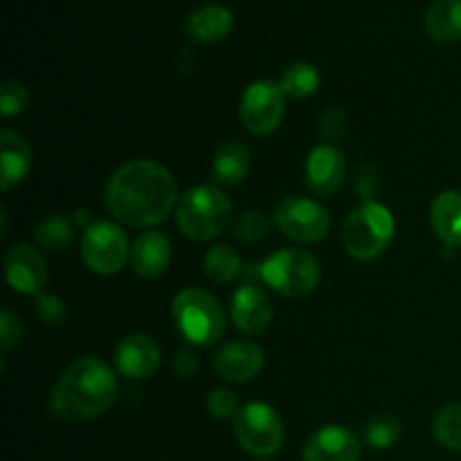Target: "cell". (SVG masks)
<instances>
[{"label": "cell", "mask_w": 461, "mask_h": 461, "mask_svg": "<svg viewBox=\"0 0 461 461\" xmlns=\"http://www.w3.org/2000/svg\"><path fill=\"white\" fill-rule=\"evenodd\" d=\"M106 207L129 228H151L178 207V185L158 162L131 160L108 180Z\"/></svg>", "instance_id": "cell-1"}, {"label": "cell", "mask_w": 461, "mask_h": 461, "mask_svg": "<svg viewBox=\"0 0 461 461\" xmlns=\"http://www.w3.org/2000/svg\"><path fill=\"white\" fill-rule=\"evenodd\" d=\"M117 399L113 369L95 356H81L59 376L50 392V410L66 423H81L102 417Z\"/></svg>", "instance_id": "cell-2"}, {"label": "cell", "mask_w": 461, "mask_h": 461, "mask_svg": "<svg viewBox=\"0 0 461 461\" xmlns=\"http://www.w3.org/2000/svg\"><path fill=\"white\" fill-rule=\"evenodd\" d=\"M232 203L216 185H198L180 196L176 225L192 241H212L232 225Z\"/></svg>", "instance_id": "cell-3"}, {"label": "cell", "mask_w": 461, "mask_h": 461, "mask_svg": "<svg viewBox=\"0 0 461 461\" xmlns=\"http://www.w3.org/2000/svg\"><path fill=\"white\" fill-rule=\"evenodd\" d=\"M394 239V216L381 203H363L347 216L340 241L347 255L358 261H372L390 248Z\"/></svg>", "instance_id": "cell-4"}, {"label": "cell", "mask_w": 461, "mask_h": 461, "mask_svg": "<svg viewBox=\"0 0 461 461\" xmlns=\"http://www.w3.org/2000/svg\"><path fill=\"white\" fill-rule=\"evenodd\" d=\"M174 322L185 340L196 347H212L225 333V311L212 293L185 288L174 297Z\"/></svg>", "instance_id": "cell-5"}, {"label": "cell", "mask_w": 461, "mask_h": 461, "mask_svg": "<svg viewBox=\"0 0 461 461\" xmlns=\"http://www.w3.org/2000/svg\"><path fill=\"white\" fill-rule=\"evenodd\" d=\"M261 279L282 297H306L318 288L320 264L313 255L284 248L261 264Z\"/></svg>", "instance_id": "cell-6"}, {"label": "cell", "mask_w": 461, "mask_h": 461, "mask_svg": "<svg viewBox=\"0 0 461 461\" xmlns=\"http://www.w3.org/2000/svg\"><path fill=\"white\" fill-rule=\"evenodd\" d=\"M234 437L252 457H273L286 439V430L270 405L248 403L234 417Z\"/></svg>", "instance_id": "cell-7"}, {"label": "cell", "mask_w": 461, "mask_h": 461, "mask_svg": "<svg viewBox=\"0 0 461 461\" xmlns=\"http://www.w3.org/2000/svg\"><path fill=\"white\" fill-rule=\"evenodd\" d=\"M81 257L93 273L102 275V277H113V275L122 273L126 261H131L129 237L120 225L97 221L84 232Z\"/></svg>", "instance_id": "cell-8"}, {"label": "cell", "mask_w": 461, "mask_h": 461, "mask_svg": "<svg viewBox=\"0 0 461 461\" xmlns=\"http://www.w3.org/2000/svg\"><path fill=\"white\" fill-rule=\"evenodd\" d=\"M275 225L297 243L322 241L331 228V216L320 203L304 196H286L275 207Z\"/></svg>", "instance_id": "cell-9"}, {"label": "cell", "mask_w": 461, "mask_h": 461, "mask_svg": "<svg viewBox=\"0 0 461 461\" xmlns=\"http://www.w3.org/2000/svg\"><path fill=\"white\" fill-rule=\"evenodd\" d=\"M286 115V93L275 81L259 79L241 97V122L252 135H270Z\"/></svg>", "instance_id": "cell-10"}, {"label": "cell", "mask_w": 461, "mask_h": 461, "mask_svg": "<svg viewBox=\"0 0 461 461\" xmlns=\"http://www.w3.org/2000/svg\"><path fill=\"white\" fill-rule=\"evenodd\" d=\"M5 277L14 291L23 295H39L48 282V264L34 246L18 243L5 257Z\"/></svg>", "instance_id": "cell-11"}, {"label": "cell", "mask_w": 461, "mask_h": 461, "mask_svg": "<svg viewBox=\"0 0 461 461\" xmlns=\"http://www.w3.org/2000/svg\"><path fill=\"white\" fill-rule=\"evenodd\" d=\"M160 363V347L151 336H144V333L124 338L115 349V367L120 369L122 376L131 381H147L156 376Z\"/></svg>", "instance_id": "cell-12"}, {"label": "cell", "mask_w": 461, "mask_h": 461, "mask_svg": "<svg viewBox=\"0 0 461 461\" xmlns=\"http://www.w3.org/2000/svg\"><path fill=\"white\" fill-rule=\"evenodd\" d=\"M345 156L333 144H320V147H315L309 153V160H306L304 167L306 185L318 196L336 194L342 187V183H345Z\"/></svg>", "instance_id": "cell-13"}, {"label": "cell", "mask_w": 461, "mask_h": 461, "mask_svg": "<svg viewBox=\"0 0 461 461\" xmlns=\"http://www.w3.org/2000/svg\"><path fill=\"white\" fill-rule=\"evenodd\" d=\"M230 313L239 331L248 336H259L273 322V302L259 286L243 284L234 291Z\"/></svg>", "instance_id": "cell-14"}, {"label": "cell", "mask_w": 461, "mask_h": 461, "mask_svg": "<svg viewBox=\"0 0 461 461\" xmlns=\"http://www.w3.org/2000/svg\"><path fill=\"white\" fill-rule=\"evenodd\" d=\"M360 441L349 428L324 426L306 441L302 461H358Z\"/></svg>", "instance_id": "cell-15"}, {"label": "cell", "mask_w": 461, "mask_h": 461, "mask_svg": "<svg viewBox=\"0 0 461 461\" xmlns=\"http://www.w3.org/2000/svg\"><path fill=\"white\" fill-rule=\"evenodd\" d=\"M214 369L223 381L248 383L264 369V351L255 342H228L216 351Z\"/></svg>", "instance_id": "cell-16"}, {"label": "cell", "mask_w": 461, "mask_h": 461, "mask_svg": "<svg viewBox=\"0 0 461 461\" xmlns=\"http://www.w3.org/2000/svg\"><path fill=\"white\" fill-rule=\"evenodd\" d=\"M171 264V241L158 230L140 234L131 248V268L140 277L153 279L165 273Z\"/></svg>", "instance_id": "cell-17"}, {"label": "cell", "mask_w": 461, "mask_h": 461, "mask_svg": "<svg viewBox=\"0 0 461 461\" xmlns=\"http://www.w3.org/2000/svg\"><path fill=\"white\" fill-rule=\"evenodd\" d=\"M0 158H3L0 189L12 192L32 171V149L21 133L5 129L0 133Z\"/></svg>", "instance_id": "cell-18"}, {"label": "cell", "mask_w": 461, "mask_h": 461, "mask_svg": "<svg viewBox=\"0 0 461 461\" xmlns=\"http://www.w3.org/2000/svg\"><path fill=\"white\" fill-rule=\"evenodd\" d=\"M430 225L446 248H461V192L446 189L432 201Z\"/></svg>", "instance_id": "cell-19"}, {"label": "cell", "mask_w": 461, "mask_h": 461, "mask_svg": "<svg viewBox=\"0 0 461 461\" xmlns=\"http://www.w3.org/2000/svg\"><path fill=\"white\" fill-rule=\"evenodd\" d=\"M234 25V16L228 7L223 5H203V7L194 9L192 16L187 18V32L194 41L201 43H216V41L225 39Z\"/></svg>", "instance_id": "cell-20"}, {"label": "cell", "mask_w": 461, "mask_h": 461, "mask_svg": "<svg viewBox=\"0 0 461 461\" xmlns=\"http://www.w3.org/2000/svg\"><path fill=\"white\" fill-rule=\"evenodd\" d=\"M428 36L439 43L461 41V0H437L423 18Z\"/></svg>", "instance_id": "cell-21"}, {"label": "cell", "mask_w": 461, "mask_h": 461, "mask_svg": "<svg viewBox=\"0 0 461 461\" xmlns=\"http://www.w3.org/2000/svg\"><path fill=\"white\" fill-rule=\"evenodd\" d=\"M212 174L219 183L241 185L250 174V153L243 144L239 142H225L216 149L214 162H212Z\"/></svg>", "instance_id": "cell-22"}, {"label": "cell", "mask_w": 461, "mask_h": 461, "mask_svg": "<svg viewBox=\"0 0 461 461\" xmlns=\"http://www.w3.org/2000/svg\"><path fill=\"white\" fill-rule=\"evenodd\" d=\"M203 266H205V275L212 282L225 286V284L234 282V277H239V273H241V257L230 246H212Z\"/></svg>", "instance_id": "cell-23"}, {"label": "cell", "mask_w": 461, "mask_h": 461, "mask_svg": "<svg viewBox=\"0 0 461 461\" xmlns=\"http://www.w3.org/2000/svg\"><path fill=\"white\" fill-rule=\"evenodd\" d=\"M284 93L293 99H306L318 90L320 75L311 63H293L284 70L282 81H279Z\"/></svg>", "instance_id": "cell-24"}, {"label": "cell", "mask_w": 461, "mask_h": 461, "mask_svg": "<svg viewBox=\"0 0 461 461\" xmlns=\"http://www.w3.org/2000/svg\"><path fill=\"white\" fill-rule=\"evenodd\" d=\"M432 435L444 448L461 453V403H448L432 419Z\"/></svg>", "instance_id": "cell-25"}, {"label": "cell", "mask_w": 461, "mask_h": 461, "mask_svg": "<svg viewBox=\"0 0 461 461\" xmlns=\"http://www.w3.org/2000/svg\"><path fill=\"white\" fill-rule=\"evenodd\" d=\"M36 243L50 252L66 250L72 243V223L66 216H48L34 232Z\"/></svg>", "instance_id": "cell-26"}, {"label": "cell", "mask_w": 461, "mask_h": 461, "mask_svg": "<svg viewBox=\"0 0 461 461\" xmlns=\"http://www.w3.org/2000/svg\"><path fill=\"white\" fill-rule=\"evenodd\" d=\"M363 439L369 448L387 450L401 439V421H396L390 414H378L369 419L363 430Z\"/></svg>", "instance_id": "cell-27"}, {"label": "cell", "mask_w": 461, "mask_h": 461, "mask_svg": "<svg viewBox=\"0 0 461 461\" xmlns=\"http://www.w3.org/2000/svg\"><path fill=\"white\" fill-rule=\"evenodd\" d=\"M270 230V221L266 219L264 212L259 210H248L234 221V234H237L239 241L243 243H257L261 239H266Z\"/></svg>", "instance_id": "cell-28"}, {"label": "cell", "mask_w": 461, "mask_h": 461, "mask_svg": "<svg viewBox=\"0 0 461 461\" xmlns=\"http://www.w3.org/2000/svg\"><path fill=\"white\" fill-rule=\"evenodd\" d=\"M30 106V90L18 81H5L0 88V111L5 117L21 115Z\"/></svg>", "instance_id": "cell-29"}, {"label": "cell", "mask_w": 461, "mask_h": 461, "mask_svg": "<svg viewBox=\"0 0 461 461\" xmlns=\"http://www.w3.org/2000/svg\"><path fill=\"white\" fill-rule=\"evenodd\" d=\"M207 410H210V414L214 419H221V421H225V419H234L239 414V399L234 392L230 390H214L210 392V396H207Z\"/></svg>", "instance_id": "cell-30"}, {"label": "cell", "mask_w": 461, "mask_h": 461, "mask_svg": "<svg viewBox=\"0 0 461 461\" xmlns=\"http://www.w3.org/2000/svg\"><path fill=\"white\" fill-rule=\"evenodd\" d=\"M318 131L322 138L340 140L345 138L347 131H349V120H347V115L340 108H327V111L320 113Z\"/></svg>", "instance_id": "cell-31"}, {"label": "cell", "mask_w": 461, "mask_h": 461, "mask_svg": "<svg viewBox=\"0 0 461 461\" xmlns=\"http://www.w3.org/2000/svg\"><path fill=\"white\" fill-rule=\"evenodd\" d=\"M36 313H39V318L43 320L45 324H54V327H59V324L66 320V306H63V302L59 300V297L39 295Z\"/></svg>", "instance_id": "cell-32"}, {"label": "cell", "mask_w": 461, "mask_h": 461, "mask_svg": "<svg viewBox=\"0 0 461 461\" xmlns=\"http://www.w3.org/2000/svg\"><path fill=\"white\" fill-rule=\"evenodd\" d=\"M378 189H381V176H378V171L372 165L363 167L358 171V176H356V192H358V196L365 203H369L376 196Z\"/></svg>", "instance_id": "cell-33"}, {"label": "cell", "mask_w": 461, "mask_h": 461, "mask_svg": "<svg viewBox=\"0 0 461 461\" xmlns=\"http://www.w3.org/2000/svg\"><path fill=\"white\" fill-rule=\"evenodd\" d=\"M21 336H23L21 324H18V320L14 318L12 311L5 309L3 313H0V347H3L5 351L12 349V347H16L18 342H21Z\"/></svg>", "instance_id": "cell-34"}, {"label": "cell", "mask_w": 461, "mask_h": 461, "mask_svg": "<svg viewBox=\"0 0 461 461\" xmlns=\"http://www.w3.org/2000/svg\"><path fill=\"white\" fill-rule=\"evenodd\" d=\"M198 358L192 349H180L174 358V372L178 378H192L198 369Z\"/></svg>", "instance_id": "cell-35"}]
</instances>
